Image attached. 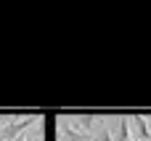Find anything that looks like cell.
Instances as JSON below:
<instances>
[{
	"mask_svg": "<svg viewBox=\"0 0 151 141\" xmlns=\"http://www.w3.org/2000/svg\"><path fill=\"white\" fill-rule=\"evenodd\" d=\"M13 141H27V133H24V136H19V139H13Z\"/></svg>",
	"mask_w": 151,
	"mask_h": 141,
	"instance_id": "7",
	"label": "cell"
},
{
	"mask_svg": "<svg viewBox=\"0 0 151 141\" xmlns=\"http://www.w3.org/2000/svg\"><path fill=\"white\" fill-rule=\"evenodd\" d=\"M127 120H130V136H133V141L151 139V123H149V117H143V115H130Z\"/></svg>",
	"mask_w": 151,
	"mask_h": 141,
	"instance_id": "2",
	"label": "cell"
},
{
	"mask_svg": "<svg viewBox=\"0 0 151 141\" xmlns=\"http://www.w3.org/2000/svg\"><path fill=\"white\" fill-rule=\"evenodd\" d=\"M98 120H101V117H96V115H77V117H66V123H69L77 133H82V136H93V128L98 125Z\"/></svg>",
	"mask_w": 151,
	"mask_h": 141,
	"instance_id": "3",
	"label": "cell"
},
{
	"mask_svg": "<svg viewBox=\"0 0 151 141\" xmlns=\"http://www.w3.org/2000/svg\"><path fill=\"white\" fill-rule=\"evenodd\" d=\"M146 141H151V139H146Z\"/></svg>",
	"mask_w": 151,
	"mask_h": 141,
	"instance_id": "9",
	"label": "cell"
},
{
	"mask_svg": "<svg viewBox=\"0 0 151 141\" xmlns=\"http://www.w3.org/2000/svg\"><path fill=\"white\" fill-rule=\"evenodd\" d=\"M27 141H35V139H29V136H27Z\"/></svg>",
	"mask_w": 151,
	"mask_h": 141,
	"instance_id": "8",
	"label": "cell"
},
{
	"mask_svg": "<svg viewBox=\"0 0 151 141\" xmlns=\"http://www.w3.org/2000/svg\"><path fill=\"white\" fill-rule=\"evenodd\" d=\"M111 141H133V136H130V120L122 115V117H114L111 120Z\"/></svg>",
	"mask_w": 151,
	"mask_h": 141,
	"instance_id": "4",
	"label": "cell"
},
{
	"mask_svg": "<svg viewBox=\"0 0 151 141\" xmlns=\"http://www.w3.org/2000/svg\"><path fill=\"white\" fill-rule=\"evenodd\" d=\"M61 141H90V136H82V133H77L66 120H61Z\"/></svg>",
	"mask_w": 151,
	"mask_h": 141,
	"instance_id": "5",
	"label": "cell"
},
{
	"mask_svg": "<svg viewBox=\"0 0 151 141\" xmlns=\"http://www.w3.org/2000/svg\"><path fill=\"white\" fill-rule=\"evenodd\" d=\"M37 120H40L37 115H27V117H21V120H19V117H13L8 125H3V128H0V141H13V139H19V136H24V133H27V128H29V125H35Z\"/></svg>",
	"mask_w": 151,
	"mask_h": 141,
	"instance_id": "1",
	"label": "cell"
},
{
	"mask_svg": "<svg viewBox=\"0 0 151 141\" xmlns=\"http://www.w3.org/2000/svg\"><path fill=\"white\" fill-rule=\"evenodd\" d=\"M90 141H111V131L104 125V120H98V125L93 128V136H90Z\"/></svg>",
	"mask_w": 151,
	"mask_h": 141,
	"instance_id": "6",
	"label": "cell"
}]
</instances>
